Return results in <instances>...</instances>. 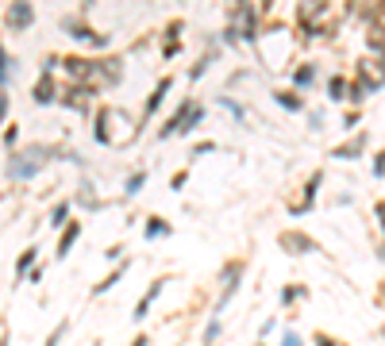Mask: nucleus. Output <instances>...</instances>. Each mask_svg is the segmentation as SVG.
I'll list each match as a JSON object with an SVG mask.
<instances>
[{
    "label": "nucleus",
    "mask_w": 385,
    "mask_h": 346,
    "mask_svg": "<svg viewBox=\"0 0 385 346\" xmlns=\"http://www.w3.org/2000/svg\"><path fill=\"white\" fill-rule=\"evenodd\" d=\"M93 139L101 146L112 143V108H96V120H93Z\"/></svg>",
    "instance_id": "nucleus-22"
},
{
    "label": "nucleus",
    "mask_w": 385,
    "mask_h": 346,
    "mask_svg": "<svg viewBox=\"0 0 385 346\" xmlns=\"http://www.w3.org/2000/svg\"><path fill=\"white\" fill-rule=\"evenodd\" d=\"M104 258H108V262H124V246H108V250H104Z\"/></svg>",
    "instance_id": "nucleus-47"
},
{
    "label": "nucleus",
    "mask_w": 385,
    "mask_h": 346,
    "mask_svg": "<svg viewBox=\"0 0 385 346\" xmlns=\"http://www.w3.org/2000/svg\"><path fill=\"white\" fill-rule=\"evenodd\" d=\"M277 346H305V339H301L293 327H282V342H277Z\"/></svg>",
    "instance_id": "nucleus-37"
},
{
    "label": "nucleus",
    "mask_w": 385,
    "mask_h": 346,
    "mask_svg": "<svg viewBox=\"0 0 385 346\" xmlns=\"http://www.w3.org/2000/svg\"><path fill=\"white\" fill-rule=\"evenodd\" d=\"M327 12H332V0H297L293 4V27L305 43L313 39H332L335 23H327Z\"/></svg>",
    "instance_id": "nucleus-1"
},
{
    "label": "nucleus",
    "mask_w": 385,
    "mask_h": 346,
    "mask_svg": "<svg viewBox=\"0 0 385 346\" xmlns=\"http://www.w3.org/2000/svg\"><path fill=\"white\" fill-rule=\"evenodd\" d=\"M362 43H366V54H374V58H381V62H385V20L362 27Z\"/></svg>",
    "instance_id": "nucleus-20"
},
{
    "label": "nucleus",
    "mask_w": 385,
    "mask_h": 346,
    "mask_svg": "<svg viewBox=\"0 0 385 346\" xmlns=\"http://www.w3.org/2000/svg\"><path fill=\"white\" fill-rule=\"evenodd\" d=\"M243 81H251V70H235V73H227V89L243 85Z\"/></svg>",
    "instance_id": "nucleus-43"
},
{
    "label": "nucleus",
    "mask_w": 385,
    "mask_h": 346,
    "mask_svg": "<svg viewBox=\"0 0 385 346\" xmlns=\"http://www.w3.org/2000/svg\"><path fill=\"white\" fill-rule=\"evenodd\" d=\"M355 81L366 89V93H381L385 89V62L374 58V54L355 58Z\"/></svg>",
    "instance_id": "nucleus-6"
},
{
    "label": "nucleus",
    "mask_w": 385,
    "mask_h": 346,
    "mask_svg": "<svg viewBox=\"0 0 385 346\" xmlns=\"http://www.w3.org/2000/svg\"><path fill=\"white\" fill-rule=\"evenodd\" d=\"M170 285V277H154L151 285H146V293H143V300L135 304V308H131V319H135V323H143L146 316H151V308H154V300H158L162 296V288Z\"/></svg>",
    "instance_id": "nucleus-15"
},
{
    "label": "nucleus",
    "mask_w": 385,
    "mask_h": 346,
    "mask_svg": "<svg viewBox=\"0 0 385 346\" xmlns=\"http://www.w3.org/2000/svg\"><path fill=\"white\" fill-rule=\"evenodd\" d=\"M320 188H324V169L308 173L305 188H301V200L289 204V216H308V212H316V200H320Z\"/></svg>",
    "instance_id": "nucleus-12"
},
{
    "label": "nucleus",
    "mask_w": 385,
    "mask_h": 346,
    "mask_svg": "<svg viewBox=\"0 0 385 346\" xmlns=\"http://www.w3.org/2000/svg\"><path fill=\"white\" fill-rule=\"evenodd\" d=\"M185 35V20H170L166 31H162V39H182Z\"/></svg>",
    "instance_id": "nucleus-36"
},
{
    "label": "nucleus",
    "mask_w": 385,
    "mask_h": 346,
    "mask_svg": "<svg viewBox=\"0 0 385 346\" xmlns=\"http://www.w3.org/2000/svg\"><path fill=\"white\" fill-rule=\"evenodd\" d=\"M305 296H308V285H282V293H277V300H282V308H293V304H301V300H305Z\"/></svg>",
    "instance_id": "nucleus-25"
},
{
    "label": "nucleus",
    "mask_w": 385,
    "mask_h": 346,
    "mask_svg": "<svg viewBox=\"0 0 385 346\" xmlns=\"http://www.w3.org/2000/svg\"><path fill=\"white\" fill-rule=\"evenodd\" d=\"M277 331H282V323H277V319H266V323H262V335H258V339L266 342V339H274Z\"/></svg>",
    "instance_id": "nucleus-42"
},
{
    "label": "nucleus",
    "mask_w": 385,
    "mask_h": 346,
    "mask_svg": "<svg viewBox=\"0 0 385 346\" xmlns=\"http://www.w3.org/2000/svg\"><path fill=\"white\" fill-rule=\"evenodd\" d=\"M374 219H378V231L385 238V200H374Z\"/></svg>",
    "instance_id": "nucleus-44"
},
{
    "label": "nucleus",
    "mask_w": 385,
    "mask_h": 346,
    "mask_svg": "<svg viewBox=\"0 0 385 346\" xmlns=\"http://www.w3.org/2000/svg\"><path fill=\"white\" fill-rule=\"evenodd\" d=\"M127 269H131V262L124 258V262H120V266L112 269L108 277H104V281H96V288H93V296H104V293H108L112 285H120V281H124V274H127Z\"/></svg>",
    "instance_id": "nucleus-29"
},
{
    "label": "nucleus",
    "mask_w": 385,
    "mask_h": 346,
    "mask_svg": "<svg viewBox=\"0 0 385 346\" xmlns=\"http://www.w3.org/2000/svg\"><path fill=\"white\" fill-rule=\"evenodd\" d=\"M62 31H65L70 39H77V43H85V46H96V51H101V46H108V35L93 31L85 20H81V15H65V20H62Z\"/></svg>",
    "instance_id": "nucleus-11"
},
{
    "label": "nucleus",
    "mask_w": 385,
    "mask_h": 346,
    "mask_svg": "<svg viewBox=\"0 0 385 346\" xmlns=\"http://www.w3.org/2000/svg\"><path fill=\"white\" fill-rule=\"evenodd\" d=\"M216 150V143H196V146H189V158H201V154H212Z\"/></svg>",
    "instance_id": "nucleus-46"
},
{
    "label": "nucleus",
    "mask_w": 385,
    "mask_h": 346,
    "mask_svg": "<svg viewBox=\"0 0 385 346\" xmlns=\"http://www.w3.org/2000/svg\"><path fill=\"white\" fill-rule=\"evenodd\" d=\"M313 346H339V342H335V339H332V335H324V331H316V335H313Z\"/></svg>",
    "instance_id": "nucleus-48"
},
{
    "label": "nucleus",
    "mask_w": 385,
    "mask_h": 346,
    "mask_svg": "<svg viewBox=\"0 0 385 346\" xmlns=\"http://www.w3.org/2000/svg\"><path fill=\"white\" fill-rule=\"evenodd\" d=\"M65 327H70V323H58V327H54V331H51V339H46L43 346H58V342L65 339Z\"/></svg>",
    "instance_id": "nucleus-45"
},
{
    "label": "nucleus",
    "mask_w": 385,
    "mask_h": 346,
    "mask_svg": "<svg viewBox=\"0 0 385 346\" xmlns=\"http://www.w3.org/2000/svg\"><path fill=\"white\" fill-rule=\"evenodd\" d=\"M31 23H35V4H31V0H12L8 12H4V27L20 35V31H27Z\"/></svg>",
    "instance_id": "nucleus-13"
},
{
    "label": "nucleus",
    "mask_w": 385,
    "mask_h": 346,
    "mask_svg": "<svg viewBox=\"0 0 385 346\" xmlns=\"http://www.w3.org/2000/svg\"><path fill=\"white\" fill-rule=\"evenodd\" d=\"M166 62H174V58H182L185 54V46H182V39H162V51H158Z\"/></svg>",
    "instance_id": "nucleus-34"
},
{
    "label": "nucleus",
    "mask_w": 385,
    "mask_h": 346,
    "mask_svg": "<svg viewBox=\"0 0 385 346\" xmlns=\"http://www.w3.org/2000/svg\"><path fill=\"white\" fill-rule=\"evenodd\" d=\"M204 120H208V108H204V101H196V96H185V101L158 123L154 139H158V143H170L174 135H193V131L201 127Z\"/></svg>",
    "instance_id": "nucleus-2"
},
{
    "label": "nucleus",
    "mask_w": 385,
    "mask_h": 346,
    "mask_svg": "<svg viewBox=\"0 0 385 346\" xmlns=\"http://www.w3.org/2000/svg\"><path fill=\"white\" fill-rule=\"evenodd\" d=\"M4 120H8V93L0 89V123H4Z\"/></svg>",
    "instance_id": "nucleus-49"
},
{
    "label": "nucleus",
    "mask_w": 385,
    "mask_h": 346,
    "mask_svg": "<svg viewBox=\"0 0 385 346\" xmlns=\"http://www.w3.org/2000/svg\"><path fill=\"white\" fill-rule=\"evenodd\" d=\"M220 335H224V323H220V316H212L208 323H204V335H201V342H204V346H212V342L220 339Z\"/></svg>",
    "instance_id": "nucleus-33"
},
{
    "label": "nucleus",
    "mask_w": 385,
    "mask_h": 346,
    "mask_svg": "<svg viewBox=\"0 0 385 346\" xmlns=\"http://www.w3.org/2000/svg\"><path fill=\"white\" fill-rule=\"evenodd\" d=\"M35 258H39V246H27V250H23L20 258H15V281H23V277H27L31 269H35Z\"/></svg>",
    "instance_id": "nucleus-30"
},
{
    "label": "nucleus",
    "mask_w": 385,
    "mask_h": 346,
    "mask_svg": "<svg viewBox=\"0 0 385 346\" xmlns=\"http://www.w3.org/2000/svg\"><path fill=\"white\" fill-rule=\"evenodd\" d=\"M143 188H146V169H131L124 177V196L131 200V196H139Z\"/></svg>",
    "instance_id": "nucleus-31"
},
{
    "label": "nucleus",
    "mask_w": 385,
    "mask_h": 346,
    "mask_svg": "<svg viewBox=\"0 0 385 346\" xmlns=\"http://www.w3.org/2000/svg\"><path fill=\"white\" fill-rule=\"evenodd\" d=\"M216 104H220V108H224L227 115H232L235 123H247V104H239V101H235V96L220 93V96H216Z\"/></svg>",
    "instance_id": "nucleus-27"
},
{
    "label": "nucleus",
    "mask_w": 385,
    "mask_h": 346,
    "mask_svg": "<svg viewBox=\"0 0 385 346\" xmlns=\"http://www.w3.org/2000/svg\"><path fill=\"white\" fill-rule=\"evenodd\" d=\"M366 143H370V139H366V131H355V139H347L343 146H332V158L335 162H358L366 154Z\"/></svg>",
    "instance_id": "nucleus-17"
},
{
    "label": "nucleus",
    "mask_w": 385,
    "mask_h": 346,
    "mask_svg": "<svg viewBox=\"0 0 385 346\" xmlns=\"http://www.w3.org/2000/svg\"><path fill=\"white\" fill-rule=\"evenodd\" d=\"M243 277H247V262H243V258L224 262V269H220V296H216V304H212V316H224V312H227V304L235 300Z\"/></svg>",
    "instance_id": "nucleus-5"
},
{
    "label": "nucleus",
    "mask_w": 385,
    "mask_h": 346,
    "mask_svg": "<svg viewBox=\"0 0 385 346\" xmlns=\"http://www.w3.org/2000/svg\"><path fill=\"white\" fill-rule=\"evenodd\" d=\"M58 96H62V89H58V81H54V73H39L35 89H31V101H35L39 108H46V104H58Z\"/></svg>",
    "instance_id": "nucleus-16"
},
{
    "label": "nucleus",
    "mask_w": 385,
    "mask_h": 346,
    "mask_svg": "<svg viewBox=\"0 0 385 346\" xmlns=\"http://www.w3.org/2000/svg\"><path fill=\"white\" fill-rule=\"evenodd\" d=\"M131 346H146V335H139V339H135V342H131Z\"/></svg>",
    "instance_id": "nucleus-52"
},
{
    "label": "nucleus",
    "mask_w": 385,
    "mask_h": 346,
    "mask_svg": "<svg viewBox=\"0 0 385 346\" xmlns=\"http://www.w3.org/2000/svg\"><path fill=\"white\" fill-rule=\"evenodd\" d=\"M96 93H101V89L89 85V81H70V89L58 96V104L70 112H77V115H89V104L96 101Z\"/></svg>",
    "instance_id": "nucleus-8"
},
{
    "label": "nucleus",
    "mask_w": 385,
    "mask_h": 346,
    "mask_svg": "<svg viewBox=\"0 0 385 346\" xmlns=\"http://www.w3.org/2000/svg\"><path fill=\"white\" fill-rule=\"evenodd\" d=\"M220 54H224V46H220V39H216V43H208V51H204V54H201V58H196V62L189 65V81H201L204 73H208L212 65L220 62Z\"/></svg>",
    "instance_id": "nucleus-19"
},
{
    "label": "nucleus",
    "mask_w": 385,
    "mask_h": 346,
    "mask_svg": "<svg viewBox=\"0 0 385 346\" xmlns=\"http://www.w3.org/2000/svg\"><path fill=\"white\" fill-rule=\"evenodd\" d=\"M0 346H8V339H0Z\"/></svg>",
    "instance_id": "nucleus-54"
},
{
    "label": "nucleus",
    "mask_w": 385,
    "mask_h": 346,
    "mask_svg": "<svg viewBox=\"0 0 385 346\" xmlns=\"http://www.w3.org/2000/svg\"><path fill=\"white\" fill-rule=\"evenodd\" d=\"M170 89H174V77H158V81H154V89H151V93H146V104H143V112H139L135 135H143V127H146V123H151L154 115L162 112V104H166Z\"/></svg>",
    "instance_id": "nucleus-7"
},
{
    "label": "nucleus",
    "mask_w": 385,
    "mask_h": 346,
    "mask_svg": "<svg viewBox=\"0 0 385 346\" xmlns=\"http://www.w3.org/2000/svg\"><path fill=\"white\" fill-rule=\"evenodd\" d=\"M274 104L282 112H289V115H305L308 112L305 93H297V89H274Z\"/></svg>",
    "instance_id": "nucleus-18"
},
{
    "label": "nucleus",
    "mask_w": 385,
    "mask_h": 346,
    "mask_svg": "<svg viewBox=\"0 0 385 346\" xmlns=\"http://www.w3.org/2000/svg\"><path fill=\"white\" fill-rule=\"evenodd\" d=\"M370 177H385V150L374 154V162H370Z\"/></svg>",
    "instance_id": "nucleus-41"
},
{
    "label": "nucleus",
    "mask_w": 385,
    "mask_h": 346,
    "mask_svg": "<svg viewBox=\"0 0 385 346\" xmlns=\"http://www.w3.org/2000/svg\"><path fill=\"white\" fill-rule=\"evenodd\" d=\"M343 15L362 23V27H370V23L385 20V0H343Z\"/></svg>",
    "instance_id": "nucleus-9"
},
{
    "label": "nucleus",
    "mask_w": 385,
    "mask_h": 346,
    "mask_svg": "<svg viewBox=\"0 0 385 346\" xmlns=\"http://www.w3.org/2000/svg\"><path fill=\"white\" fill-rule=\"evenodd\" d=\"M316 81H320V65L316 62H297L289 70V89H297V93H308Z\"/></svg>",
    "instance_id": "nucleus-14"
},
{
    "label": "nucleus",
    "mask_w": 385,
    "mask_h": 346,
    "mask_svg": "<svg viewBox=\"0 0 385 346\" xmlns=\"http://www.w3.org/2000/svg\"><path fill=\"white\" fill-rule=\"evenodd\" d=\"M15 70H20V62H15L12 54H8V46H0V89H8V85H12Z\"/></svg>",
    "instance_id": "nucleus-28"
},
{
    "label": "nucleus",
    "mask_w": 385,
    "mask_h": 346,
    "mask_svg": "<svg viewBox=\"0 0 385 346\" xmlns=\"http://www.w3.org/2000/svg\"><path fill=\"white\" fill-rule=\"evenodd\" d=\"M216 39H220V46H224V51H232V54L243 51V35H239V27H232V23H224Z\"/></svg>",
    "instance_id": "nucleus-26"
},
{
    "label": "nucleus",
    "mask_w": 385,
    "mask_h": 346,
    "mask_svg": "<svg viewBox=\"0 0 385 346\" xmlns=\"http://www.w3.org/2000/svg\"><path fill=\"white\" fill-rule=\"evenodd\" d=\"M15 143H20V127L8 123V127H4V146H8V150H15Z\"/></svg>",
    "instance_id": "nucleus-39"
},
{
    "label": "nucleus",
    "mask_w": 385,
    "mask_h": 346,
    "mask_svg": "<svg viewBox=\"0 0 385 346\" xmlns=\"http://www.w3.org/2000/svg\"><path fill=\"white\" fill-rule=\"evenodd\" d=\"M347 89H351V77H343V73H332V77L324 81V93L332 104H343L347 101Z\"/></svg>",
    "instance_id": "nucleus-23"
},
{
    "label": "nucleus",
    "mask_w": 385,
    "mask_h": 346,
    "mask_svg": "<svg viewBox=\"0 0 385 346\" xmlns=\"http://www.w3.org/2000/svg\"><path fill=\"white\" fill-rule=\"evenodd\" d=\"M277 246H282L289 258H308V254H320L324 250L308 231H282V235H277Z\"/></svg>",
    "instance_id": "nucleus-10"
},
{
    "label": "nucleus",
    "mask_w": 385,
    "mask_h": 346,
    "mask_svg": "<svg viewBox=\"0 0 385 346\" xmlns=\"http://www.w3.org/2000/svg\"><path fill=\"white\" fill-rule=\"evenodd\" d=\"M378 258L385 262V238H381V243H378Z\"/></svg>",
    "instance_id": "nucleus-51"
},
{
    "label": "nucleus",
    "mask_w": 385,
    "mask_h": 346,
    "mask_svg": "<svg viewBox=\"0 0 385 346\" xmlns=\"http://www.w3.org/2000/svg\"><path fill=\"white\" fill-rule=\"evenodd\" d=\"M70 212H73V204H65V200H62V204H54V208H51V227H58V231H62L65 224H70Z\"/></svg>",
    "instance_id": "nucleus-32"
},
{
    "label": "nucleus",
    "mask_w": 385,
    "mask_h": 346,
    "mask_svg": "<svg viewBox=\"0 0 385 346\" xmlns=\"http://www.w3.org/2000/svg\"><path fill=\"white\" fill-rule=\"evenodd\" d=\"M185 185H189V169H177L174 177H170V188H174V193H182Z\"/></svg>",
    "instance_id": "nucleus-38"
},
{
    "label": "nucleus",
    "mask_w": 385,
    "mask_h": 346,
    "mask_svg": "<svg viewBox=\"0 0 385 346\" xmlns=\"http://www.w3.org/2000/svg\"><path fill=\"white\" fill-rule=\"evenodd\" d=\"M232 27H239L243 46H258L262 39V12H258V0H227V15H224Z\"/></svg>",
    "instance_id": "nucleus-4"
},
{
    "label": "nucleus",
    "mask_w": 385,
    "mask_h": 346,
    "mask_svg": "<svg viewBox=\"0 0 385 346\" xmlns=\"http://www.w3.org/2000/svg\"><path fill=\"white\" fill-rule=\"evenodd\" d=\"M174 235V224L166 216H146L143 219V238L146 243H158V238H170Z\"/></svg>",
    "instance_id": "nucleus-21"
},
{
    "label": "nucleus",
    "mask_w": 385,
    "mask_h": 346,
    "mask_svg": "<svg viewBox=\"0 0 385 346\" xmlns=\"http://www.w3.org/2000/svg\"><path fill=\"white\" fill-rule=\"evenodd\" d=\"M77 238H81V224H77V219H70V224L62 227V238H58V250H54V254H58V258H70V250H73Z\"/></svg>",
    "instance_id": "nucleus-24"
},
{
    "label": "nucleus",
    "mask_w": 385,
    "mask_h": 346,
    "mask_svg": "<svg viewBox=\"0 0 385 346\" xmlns=\"http://www.w3.org/2000/svg\"><path fill=\"white\" fill-rule=\"evenodd\" d=\"M305 120H308V131H324L327 127V112L324 108H308Z\"/></svg>",
    "instance_id": "nucleus-35"
},
{
    "label": "nucleus",
    "mask_w": 385,
    "mask_h": 346,
    "mask_svg": "<svg viewBox=\"0 0 385 346\" xmlns=\"http://www.w3.org/2000/svg\"><path fill=\"white\" fill-rule=\"evenodd\" d=\"M270 8H274V0H258V12L262 15H270Z\"/></svg>",
    "instance_id": "nucleus-50"
},
{
    "label": "nucleus",
    "mask_w": 385,
    "mask_h": 346,
    "mask_svg": "<svg viewBox=\"0 0 385 346\" xmlns=\"http://www.w3.org/2000/svg\"><path fill=\"white\" fill-rule=\"evenodd\" d=\"M358 123H362V108H351L347 115H343V127H347V131H355Z\"/></svg>",
    "instance_id": "nucleus-40"
},
{
    "label": "nucleus",
    "mask_w": 385,
    "mask_h": 346,
    "mask_svg": "<svg viewBox=\"0 0 385 346\" xmlns=\"http://www.w3.org/2000/svg\"><path fill=\"white\" fill-rule=\"evenodd\" d=\"M46 162H54V146H43V143H35V146H15L12 154H8V181H31V177H39L43 173Z\"/></svg>",
    "instance_id": "nucleus-3"
},
{
    "label": "nucleus",
    "mask_w": 385,
    "mask_h": 346,
    "mask_svg": "<svg viewBox=\"0 0 385 346\" xmlns=\"http://www.w3.org/2000/svg\"><path fill=\"white\" fill-rule=\"evenodd\" d=\"M255 346H270V342H262V339H258V342H255Z\"/></svg>",
    "instance_id": "nucleus-53"
}]
</instances>
